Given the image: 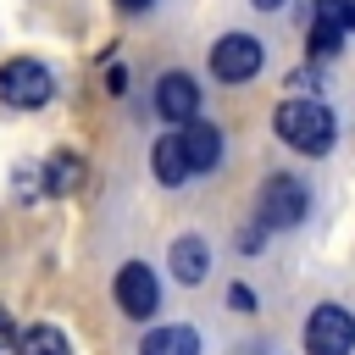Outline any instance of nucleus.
<instances>
[{
	"mask_svg": "<svg viewBox=\"0 0 355 355\" xmlns=\"http://www.w3.org/2000/svg\"><path fill=\"white\" fill-rule=\"evenodd\" d=\"M272 128L300 155H327L333 150V133H338V122H333V111L322 100H283L277 116H272Z\"/></svg>",
	"mask_w": 355,
	"mask_h": 355,
	"instance_id": "f257e3e1",
	"label": "nucleus"
},
{
	"mask_svg": "<svg viewBox=\"0 0 355 355\" xmlns=\"http://www.w3.org/2000/svg\"><path fill=\"white\" fill-rule=\"evenodd\" d=\"M50 94H55L50 67H39V61H28V55H17V61L0 67V100H6V105L39 111V105H50Z\"/></svg>",
	"mask_w": 355,
	"mask_h": 355,
	"instance_id": "f03ea898",
	"label": "nucleus"
},
{
	"mask_svg": "<svg viewBox=\"0 0 355 355\" xmlns=\"http://www.w3.org/2000/svg\"><path fill=\"white\" fill-rule=\"evenodd\" d=\"M305 211H311V189L300 178H288V172L266 178V189H261V222L266 227H300Z\"/></svg>",
	"mask_w": 355,
	"mask_h": 355,
	"instance_id": "7ed1b4c3",
	"label": "nucleus"
},
{
	"mask_svg": "<svg viewBox=\"0 0 355 355\" xmlns=\"http://www.w3.org/2000/svg\"><path fill=\"white\" fill-rule=\"evenodd\" d=\"M305 349L311 355H349L355 349V316L344 305H316L305 322Z\"/></svg>",
	"mask_w": 355,
	"mask_h": 355,
	"instance_id": "20e7f679",
	"label": "nucleus"
},
{
	"mask_svg": "<svg viewBox=\"0 0 355 355\" xmlns=\"http://www.w3.org/2000/svg\"><path fill=\"white\" fill-rule=\"evenodd\" d=\"M211 72H216L222 83L255 78V72H261V39H255V33H222V39L211 44Z\"/></svg>",
	"mask_w": 355,
	"mask_h": 355,
	"instance_id": "39448f33",
	"label": "nucleus"
},
{
	"mask_svg": "<svg viewBox=\"0 0 355 355\" xmlns=\"http://www.w3.org/2000/svg\"><path fill=\"white\" fill-rule=\"evenodd\" d=\"M116 305H122V316H133V322H150V316L161 311V283H155V272H150L144 261H128V266L116 272Z\"/></svg>",
	"mask_w": 355,
	"mask_h": 355,
	"instance_id": "423d86ee",
	"label": "nucleus"
},
{
	"mask_svg": "<svg viewBox=\"0 0 355 355\" xmlns=\"http://www.w3.org/2000/svg\"><path fill=\"white\" fill-rule=\"evenodd\" d=\"M155 111L166 116V122H194V111H200V83L189 78V72H166L161 83H155Z\"/></svg>",
	"mask_w": 355,
	"mask_h": 355,
	"instance_id": "0eeeda50",
	"label": "nucleus"
},
{
	"mask_svg": "<svg viewBox=\"0 0 355 355\" xmlns=\"http://www.w3.org/2000/svg\"><path fill=\"white\" fill-rule=\"evenodd\" d=\"M178 144H183L189 172H211L222 161V128H211V122H183L178 128Z\"/></svg>",
	"mask_w": 355,
	"mask_h": 355,
	"instance_id": "6e6552de",
	"label": "nucleus"
},
{
	"mask_svg": "<svg viewBox=\"0 0 355 355\" xmlns=\"http://www.w3.org/2000/svg\"><path fill=\"white\" fill-rule=\"evenodd\" d=\"M166 261H172V277H178V283H205V272H211V244L194 239V233H183Z\"/></svg>",
	"mask_w": 355,
	"mask_h": 355,
	"instance_id": "1a4fd4ad",
	"label": "nucleus"
},
{
	"mask_svg": "<svg viewBox=\"0 0 355 355\" xmlns=\"http://www.w3.org/2000/svg\"><path fill=\"white\" fill-rule=\"evenodd\" d=\"M150 166H155V178L166 183V189H178V183H189L194 172H189V161H183V144H178V133H161L155 139V150H150Z\"/></svg>",
	"mask_w": 355,
	"mask_h": 355,
	"instance_id": "9d476101",
	"label": "nucleus"
},
{
	"mask_svg": "<svg viewBox=\"0 0 355 355\" xmlns=\"http://www.w3.org/2000/svg\"><path fill=\"white\" fill-rule=\"evenodd\" d=\"M139 355H200V333H194V327H183V322L155 327V333H144Z\"/></svg>",
	"mask_w": 355,
	"mask_h": 355,
	"instance_id": "9b49d317",
	"label": "nucleus"
},
{
	"mask_svg": "<svg viewBox=\"0 0 355 355\" xmlns=\"http://www.w3.org/2000/svg\"><path fill=\"white\" fill-rule=\"evenodd\" d=\"M83 155H72V150H55L50 161H44V189L50 194H78L83 189Z\"/></svg>",
	"mask_w": 355,
	"mask_h": 355,
	"instance_id": "f8f14e48",
	"label": "nucleus"
},
{
	"mask_svg": "<svg viewBox=\"0 0 355 355\" xmlns=\"http://www.w3.org/2000/svg\"><path fill=\"white\" fill-rule=\"evenodd\" d=\"M311 28L316 33H333V39L355 33V0H316L311 6Z\"/></svg>",
	"mask_w": 355,
	"mask_h": 355,
	"instance_id": "ddd939ff",
	"label": "nucleus"
},
{
	"mask_svg": "<svg viewBox=\"0 0 355 355\" xmlns=\"http://www.w3.org/2000/svg\"><path fill=\"white\" fill-rule=\"evenodd\" d=\"M17 355H72V344H67V333H61V327L39 322V327H28V333L17 338Z\"/></svg>",
	"mask_w": 355,
	"mask_h": 355,
	"instance_id": "4468645a",
	"label": "nucleus"
},
{
	"mask_svg": "<svg viewBox=\"0 0 355 355\" xmlns=\"http://www.w3.org/2000/svg\"><path fill=\"white\" fill-rule=\"evenodd\" d=\"M311 50H316V55H338V39H333V33H316V28H311Z\"/></svg>",
	"mask_w": 355,
	"mask_h": 355,
	"instance_id": "2eb2a0df",
	"label": "nucleus"
},
{
	"mask_svg": "<svg viewBox=\"0 0 355 355\" xmlns=\"http://www.w3.org/2000/svg\"><path fill=\"white\" fill-rule=\"evenodd\" d=\"M227 300H233V311H255V294H250V288H244V283H239V288H233V294H227Z\"/></svg>",
	"mask_w": 355,
	"mask_h": 355,
	"instance_id": "dca6fc26",
	"label": "nucleus"
},
{
	"mask_svg": "<svg viewBox=\"0 0 355 355\" xmlns=\"http://www.w3.org/2000/svg\"><path fill=\"white\" fill-rule=\"evenodd\" d=\"M122 83H128V72H122V67H111V72H105V89H111V94H122Z\"/></svg>",
	"mask_w": 355,
	"mask_h": 355,
	"instance_id": "f3484780",
	"label": "nucleus"
},
{
	"mask_svg": "<svg viewBox=\"0 0 355 355\" xmlns=\"http://www.w3.org/2000/svg\"><path fill=\"white\" fill-rule=\"evenodd\" d=\"M6 344H11V316L0 311V349H6Z\"/></svg>",
	"mask_w": 355,
	"mask_h": 355,
	"instance_id": "a211bd4d",
	"label": "nucleus"
},
{
	"mask_svg": "<svg viewBox=\"0 0 355 355\" xmlns=\"http://www.w3.org/2000/svg\"><path fill=\"white\" fill-rule=\"evenodd\" d=\"M122 11H150V0H116Z\"/></svg>",
	"mask_w": 355,
	"mask_h": 355,
	"instance_id": "6ab92c4d",
	"label": "nucleus"
},
{
	"mask_svg": "<svg viewBox=\"0 0 355 355\" xmlns=\"http://www.w3.org/2000/svg\"><path fill=\"white\" fill-rule=\"evenodd\" d=\"M250 6H255V11H277L283 0H250Z\"/></svg>",
	"mask_w": 355,
	"mask_h": 355,
	"instance_id": "aec40b11",
	"label": "nucleus"
}]
</instances>
